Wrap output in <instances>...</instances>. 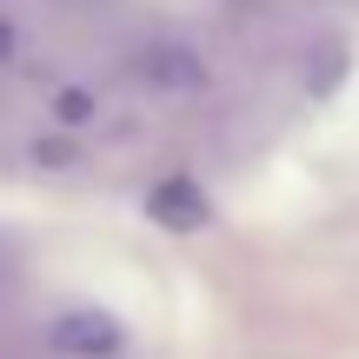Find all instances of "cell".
Instances as JSON below:
<instances>
[{
    "mask_svg": "<svg viewBox=\"0 0 359 359\" xmlns=\"http://www.w3.org/2000/svg\"><path fill=\"white\" fill-rule=\"evenodd\" d=\"M47 346L67 353V359H120L127 353V333H120L107 313L80 306V313H60V320L47 326Z\"/></svg>",
    "mask_w": 359,
    "mask_h": 359,
    "instance_id": "cell-2",
    "label": "cell"
},
{
    "mask_svg": "<svg viewBox=\"0 0 359 359\" xmlns=\"http://www.w3.org/2000/svg\"><path fill=\"white\" fill-rule=\"evenodd\" d=\"M133 87L154 93V100H193V93L206 87V67L193 47H180V40H154V47L133 53Z\"/></svg>",
    "mask_w": 359,
    "mask_h": 359,
    "instance_id": "cell-1",
    "label": "cell"
},
{
    "mask_svg": "<svg viewBox=\"0 0 359 359\" xmlns=\"http://www.w3.org/2000/svg\"><path fill=\"white\" fill-rule=\"evenodd\" d=\"M13 40H20V34H13V20H7V13H0V60H7V53H13Z\"/></svg>",
    "mask_w": 359,
    "mask_h": 359,
    "instance_id": "cell-3",
    "label": "cell"
}]
</instances>
